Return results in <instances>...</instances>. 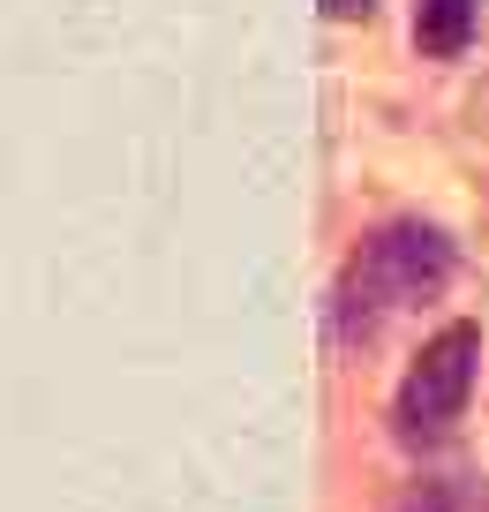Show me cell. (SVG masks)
Masks as SVG:
<instances>
[{
    "mask_svg": "<svg viewBox=\"0 0 489 512\" xmlns=\"http://www.w3.org/2000/svg\"><path fill=\"white\" fill-rule=\"evenodd\" d=\"M474 38V0H414V46L429 61H459Z\"/></svg>",
    "mask_w": 489,
    "mask_h": 512,
    "instance_id": "cell-3",
    "label": "cell"
},
{
    "mask_svg": "<svg viewBox=\"0 0 489 512\" xmlns=\"http://www.w3.org/2000/svg\"><path fill=\"white\" fill-rule=\"evenodd\" d=\"M474 362H482V332H474V324H444L407 362V377H399V392H392V437L407 452H429V445H444V437L459 430L467 392H474Z\"/></svg>",
    "mask_w": 489,
    "mask_h": 512,
    "instance_id": "cell-2",
    "label": "cell"
},
{
    "mask_svg": "<svg viewBox=\"0 0 489 512\" xmlns=\"http://www.w3.org/2000/svg\"><path fill=\"white\" fill-rule=\"evenodd\" d=\"M399 512H452V497H444V490H407Z\"/></svg>",
    "mask_w": 489,
    "mask_h": 512,
    "instance_id": "cell-4",
    "label": "cell"
},
{
    "mask_svg": "<svg viewBox=\"0 0 489 512\" xmlns=\"http://www.w3.org/2000/svg\"><path fill=\"white\" fill-rule=\"evenodd\" d=\"M452 264H459V256H452V241H444V226L384 219L377 234H362V249L347 256V272H339V287H332L339 339H369L384 317H399V309L444 294Z\"/></svg>",
    "mask_w": 489,
    "mask_h": 512,
    "instance_id": "cell-1",
    "label": "cell"
},
{
    "mask_svg": "<svg viewBox=\"0 0 489 512\" xmlns=\"http://www.w3.org/2000/svg\"><path fill=\"white\" fill-rule=\"evenodd\" d=\"M369 8H377V0H324V16H332V23H362Z\"/></svg>",
    "mask_w": 489,
    "mask_h": 512,
    "instance_id": "cell-5",
    "label": "cell"
}]
</instances>
